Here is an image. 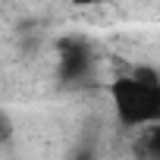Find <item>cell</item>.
Segmentation results:
<instances>
[{"label": "cell", "mask_w": 160, "mask_h": 160, "mask_svg": "<svg viewBox=\"0 0 160 160\" xmlns=\"http://www.w3.org/2000/svg\"><path fill=\"white\" fill-rule=\"evenodd\" d=\"M113 116L122 129H148L160 122V75L154 66H129L107 82Z\"/></svg>", "instance_id": "1"}, {"label": "cell", "mask_w": 160, "mask_h": 160, "mask_svg": "<svg viewBox=\"0 0 160 160\" xmlns=\"http://www.w3.org/2000/svg\"><path fill=\"white\" fill-rule=\"evenodd\" d=\"M91 75V47L85 38L60 41V78L63 82H85Z\"/></svg>", "instance_id": "2"}, {"label": "cell", "mask_w": 160, "mask_h": 160, "mask_svg": "<svg viewBox=\"0 0 160 160\" xmlns=\"http://www.w3.org/2000/svg\"><path fill=\"white\" fill-rule=\"evenodd\" d=\"M75 160H94V157H91V154H88V151H82V154H78V157H75Z\"/></svg>", "instance_id": "3"}]
</instances>
